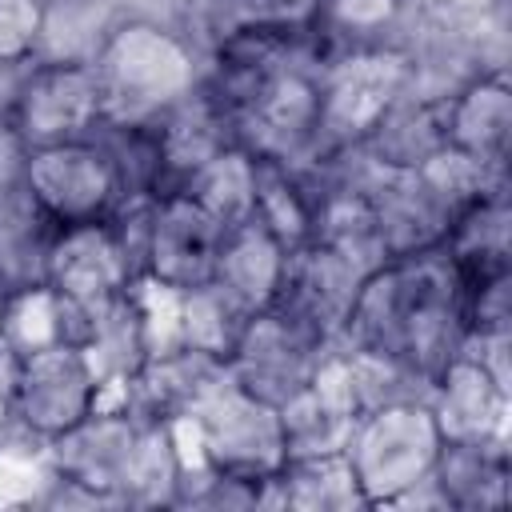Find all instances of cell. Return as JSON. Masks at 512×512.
Here are the masks:
<instances>
[{"instance_id":"6da1fadb","label":"cell","mask_w":512,"mask_h":512,"mask_svg":"<svg viewBox=\"0 0 512 512\" xmlns=\"http://www.w3.org/2000/svg\"><path fill=\"white\" fill-rule=\"evenodd\" d=\"M344 332L356 352L436 380L464 348V288L444 240L392 252L376 264L356 288Z\"/></svg>"},{"instance_id":"7a4b0ae2","label":"cell","mask_w":512,"mask_h":512,"mask_svg":"<svg viewBox=\"0 0 512 512\" xmlns=\"http://www.w3.org/2000/svg\"><path fill=\"white\" fill-rule=\"evenodd\" d=\"M440 444L444 436L428 404L384 400L352 420V432L344 440V460L368 508L400 504L424 484H432Z\"/></svg>"},{"instance_id":"3957f363","label":"cell","mask_w":512,"mask_h":512,"mask_svg":"<svg viewBox=\"0 0 512 512\" xmlns=\"http://www.w3.org/2000/svg\"><path fill=\"white\" fill-rule=\"evenodd\" d=\"M8 416L40 440H56L96 412L104 380L80 344H48L24 356H4Z\"/></svg>"},{"instance_id":"277c9868","label":"cell","mask_w":512,"mask_h":512,"mask_svg":"<svg viewBox=\"0 0 512 512\" xmlns=\"http://www.w3.org/2000/svg\"><path fill=\"white\" fill-rule=\"evenodd\" d=\"M20 192L32 200V208L52 228L112 220L116 204L124 200L112 156L104 152L96 132L80 136V140L28 148L24 172H20Z\"/></svg>"},{"instance_id":"5b68a950","label":"cell","mask_w":512,"mask_h":512,"mask_svg":"<svg viewBox=\"0 0 512 512\" xmlns=\"http://www.w3.org/2000/svg\"><path fill=\"white\" fill-rule=\"evenodd\" d=\"M192 420L204 464L212 472L232 476H276L288 460L284 432H280V408L244 392L228 368L204 388V396L180 412Z\"/></svg>"},{"instance_id":"8992f818","label":"cell","mask_w":512,"mask_h":512,"mask_svg":"<svg viewBox=\"0 0 512 512\" xmlns=\"http://www.w3.org/2000/svg\"><path fill=\"white\" fill-rule=\"evenodd\" d=\"M92 64L104 88V108H116L128 120H144L148 112L172 104L192 80L184 48L152 24L116 28L104 36Z\"/></svg>"},{"instance_id":"52a82bcc","label":"cell","mask_w":512,"mask_h":512,"mask_svg":"<svg viewBox=\"0 0 512 512\" xmlns=\"http://www.w3.org/2000/svg\"><path fill=\"white\" fill-rule=\"evenodd\" d=\"M104 116V88L92 60H40L24 80L8 124L24 148H44L92 136Z\"/></svg>"},{"instance_id":"ba28073f","label":"cell","mask_w":512,"mask_h":512,"mask_svg":"<svg viewBox=\"0 0 512 512\" xmlns=\"http://www.w3.org/2000/svg\"><path fill=\"white\" fill-rule=\"evenodd\" d=\"M224 236L228 224L188 188L160 192L152 196L148 228H144V276L176 292L212 284Z\"/></svg>"},{"instance_id":"9c48e42d","label":"cell","mask_w":512,"mask_h":512,"mask_svg":"<svg viewBox=\"0 0 512 512\" xmlns=\"http://www.w3.org/2000/svg\"><path fill=\"white\" fill-rule=\"evenodd\" d=\"M320 344H324V336L312 332L308 324H300L296 316H288L280 308H264V312L248 316V324L228 356V376L244 392L280 408L292 392H300L312 380V372L320 364V356H316Z\"/></svg>"},{"instance_id":"30bf717a","label":"cell","mask_w":512,"mask_h":512,"mask_svg":"<svg viewBox=\"0 0 512 512\" xmlns=\"http://www.w3.org/2000/svg\"><path fill=\"white\" fill-rule=\"evenodd\" d=\"M44 284L80 308H100L124 292L132 284V264L112 220L56 228L44 256Z\"/></svg>"},{"instance_id":"8fae6325","label":"cell","mask_w":512,"mask_h":512,"mask_svg":"<svg viewBox=\"0 0 512 512\" xmlns=\"http://www.w3.org/2000/svg\"><path fill=\"white\" fill-rule=\"evenodd\" d=\"M404 84V60L392 52H360L348 56L332 80L320 88V128L340 140L368 136L380 116L396 104V92Z\"/></svg>"},{"instance_id":"7c38bea8","label":"cell","mask_w":512,"mask_h":512,"mask_svg":"<svg viewBox=\"0 0 512 512\" xmlns=\"http://www.w3.org/2000/svg\"><path fill=\"white\" fill-rule=\"evenodd\" d=\"M436 404L432 416L440 424L444 440L456 444H480V440H500L504 444V412H508V384L496 380L472 352H456L440 376H436Z\"/></svg>"},{"instance_id":"4fadbf2b","label":"cell","mask_w":512,"mask_h":512,"mask_svg":"<svg viewBox=\"0 0 512 512\" xmlns=\"http://www.w3.org/2000/svg\"><path fill=\"white\" fill-rule=\"evenodd\" d=\"M284 256L288 248L256 220H240L228 228L224 244H220V256H216V272H212V284L248 316L272 308L276 292H280V280H284Z\"/></svg>"},{"instance_id":"5bb4252c","label":"cell","mask_w":512,"mask_h":512,"mask_svg":"<svg viewBox=\"0 0 512 512\" xmlns=\"http://www.w3.org/2000/svg\"><path fill=\"white\" fill-rule=\"evenodd\" d=\"M512 128V96L504 76H480L444 104V144L476 164H500Z\"/></svg>"},{"instance_id":"9a60e30c","label":"cell","mask_w":512,"mask_h":512,"mask_svg":"<svg viewBox=\"0 0 512 512\" xmlns=\"http://www.w3.org/2000/svg\"><path fill=\"white\" fill-rule=\"evenodd\" d=\"M272 484L284 492V504H296V508H352V504H364L360 484H356L344 452L288 456Z\"/></svg>"},{"instance_id":"2e32d148","label":"cell","mask_w":512,"mask_h":512,"mask_svg":"<svg viewBox=\"0 0 512 512\" xmlns=\"http://www.w3.org/2000/svg\"><path fill=\"white\" fill-rule=\"evenodd\" d=\"M44 8L40 0H0V64L24 60L40 48Z\"/></svg>"},{"instance_id":"e0dca14e","label":"cell","mask_w":512,"mask_h":512,"mask_svg":"<svg viewBox=\"0 0 512 512\" xmlns=\"http://www.w3.org/2000/svg\"><path fill=\"white\" fill-rule=\"evenodd\" d=\"M24 140L16 136V128L8 120H0V196L20 188V172H24Z\"/></svg>"},{"instance_id":"ac0fdd59","label":"cell","mask_w":512,"mask_h":512,"mask_svg":"<svg viewBox=\"0 0 512 512\" xmlns=\"http://www.w3.org/2000/svg\"><path fill=\"white\" fill-rule=\"evenodd\" d=\"M396 8V0H336V16L352 28H372L380 20H388Z\"/></svg>"},{"instance_id":"d6986e66","label":"cell","mask_w":512,"mask_h":512,"mask_svg":"<svg viewBox=\"0 0 512 512\" xmlns=\"http://www.w3.org/2000/svg\"><path fill=\"white\" fill-rule=\"evenodd\" d=\"M264 12L260 20H272V24H308L320 8V0H260Z\"/></svg>"},{"instance_id":"ffe728a7","label":"cell","mask_w":512,"mask_h":512,"mask_svg":"<svg viewBox=\"0 0 512 512\" xmlns=\"http://www.w3.org/2000/svg\"><path fill=\"white\" fill-rule=\"evenodd\" d=\"M12 292H16V288H12V284H8L4 276H0V324H4V308H8V300H12Z\"/></svg>"}]
</instances>
